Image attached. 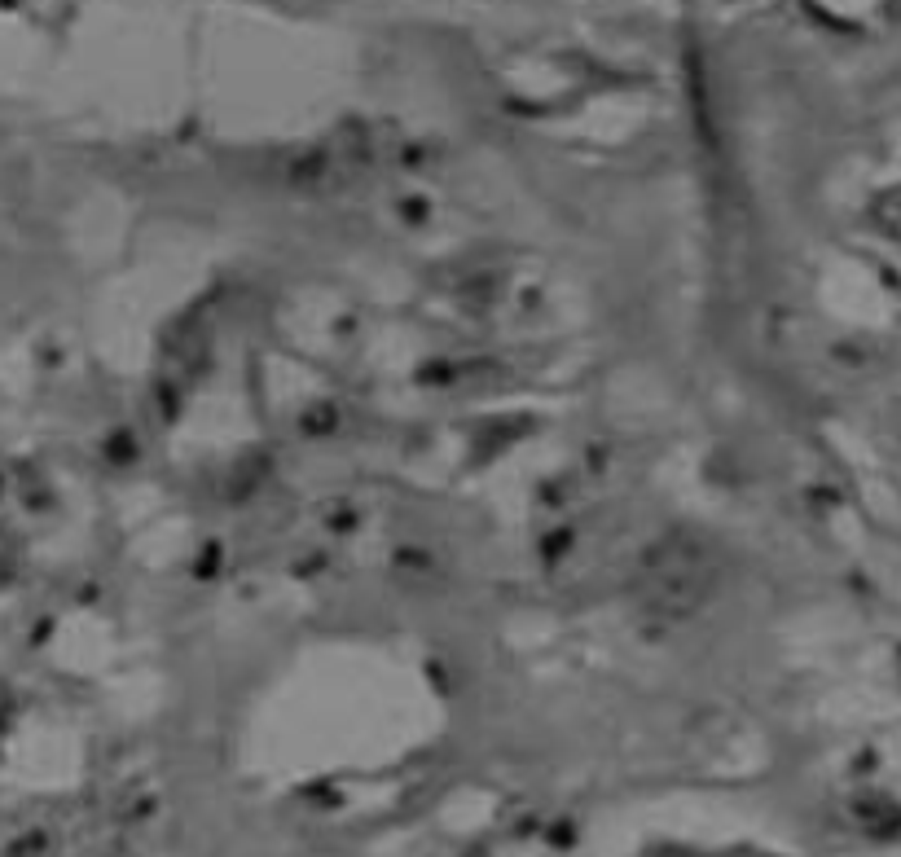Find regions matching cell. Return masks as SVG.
<instances>
[{
  "label": "cell",
  "instance_id": "277c9868",
  "mask_svg": "<svg viewBox=\"0 0 901 857\" xmlns=\"http://www.w3.org/2000/svg\"><path fill=\"white\" fill-rule=\"evenodd\" d=\"M53 853H58V840L49 831H27V836L9 844V857H53Z\"/></svg>",
  "mask_w": 901,
  "mask_h": 857
},
{
  "label": "cell",
  "instance_id": "6da1fadb",
  "mask_svg": "<svg viewBox=\"0 0 901 857\" xmlns=\"http://www.w3.org/2000/svg\"><path fill=\"white\" fill-rule=\"evenodd\" d=\"M721 585V554L704 532L673 528L664 537H655L647 550L638 554L629 576L633 607L638 616L655 629L686 625L713 603Z\"/></svg>",
  "mask_w": 901,
  "mask_h": 857
},
{
  "label": "cell",
  "instance_id": "7a4b0ae2",
  "mask_svg": "<svg viewBox=\"0 0 901 857\" xmlns=\"http://www.w3.org/2000/svg\"><path fill=\"white\" fill-rule=\"evenodd\" d=\"M370 163V146L348 137L326 141V146L313 150H291L277 163V181L299 189V194H335V189H348Z\"/></svg>",
  "mask_w": 901,
  "mask_h": 857
},
{
  "label": "cell",
  "instance_id": "3957f363",
  "mask_svg": "<svg viewBox=\"0 0 901 857\" xmlns=\"http://www.w3.org/2000/svg\"><path fill=\"white\" fill-rule=\"evenodd\" d=\"M875 225H880L888 238H897V242H901V185H897V189H888L880 203H875Z\"/></svg>",
  "mask_w": 901,
  "mask_h": 857
}]
</instances>
